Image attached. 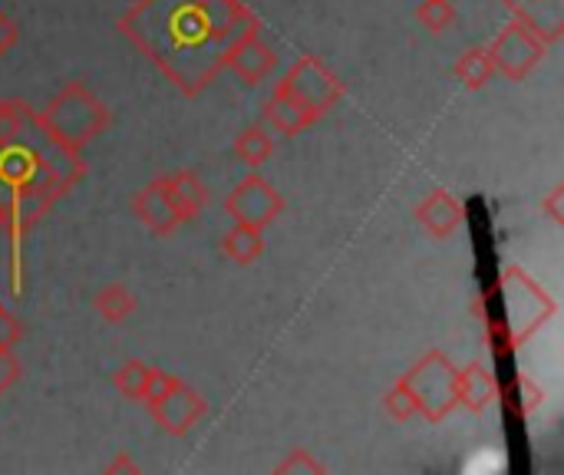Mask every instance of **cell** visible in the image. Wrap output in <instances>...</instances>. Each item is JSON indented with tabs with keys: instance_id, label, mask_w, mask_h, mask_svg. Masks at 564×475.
Wrapping results in <instances>:
<instances>
[{
	"instance_id": "cell-1",
	"label": "cell",
	"mask_w": 564,
	"mask_h": 475,
	"mask_svg": "<svg viewBox=\"0 0 564 475\" xmlns=\"http://www.w3.org/2000/svg\"><path fill=\"white\" fill-rule=\"evenodd\" d=\"M86 175L83 149L50 136L23 99H0V228L10 241V291H23V241Z\"/></svg>"
},
{
	"instance_id": "cell-2",
	"label": "cell",
	"mask_w": 564,
	"mask_h": 475,
	"mask_svg": "<svg viewBox=\"0 0 564 475\" xmlns=\"http://www.w3.org/2000/svg\"><path fill=\"white\" fill-rule=\"evenodd\" d=\"M248 30H261V20L241 0H135L119 17V33L185 96L212 86L228 46Z\"/></svg>"
},
{
	"instance_id": "cell-3",
	"label": "cell",
	"mask_w": 564,
	"mask_h": 475,
	"mask_svg": "<svg viewBox=\"0 0 564 475\" xmlns=\"http://www.w3.org/2000/svg\"><path fill=\"white\" fill-rule=\"evenodd\" d=\"M489 307H492L489 337H492L499 354H509L519 344H525L555 314L552 298L529 274H522L519 268H509L499 278Z\"/></svg>"
},
{
	"instance_id": "cell-4",
	"label": "cell",
	"mask_w": 564,
	"mask_h": 475,
	"mask_svg": "<svg viewBox=\"0 0 564 475\" xmlns=\"http://www.w3.org/2000/svg\"><path fill=\"white\" fill-rule=\"evenodd\" d=\"M40 122L63 145L83 149L86 142L102 136V129L109 126V109L89 86L73 79L40 109Z\"/></svg>"
},
{
	"instance_id": "cell-5",
	"label": "cell",
	"mask_w": 564,
	"mask_h": 475,
	"mask_svg": "<svg viewBox=\"0 0 564 475\" xmlns=\"http://www.w3.org/2000/svg\"><path fill=\"white\" fill-rule=\"evenodd\" d=\"M400 384L410 390L416 403V417L430 423H443L459 403H456V367L443 350H426L403 377Z\"/></svg>"
},
{
	"instance_id": "cell-6",
	"label": "cell",
	"mask_w": 564,
	"mask_h": 475,
	"mask_svg": "<svg viewBox=\"0 0 564 475\" xmlns=\"http://www.w3.org/2000/svg\"><path fill=\"white\" fill-rule=\"evenodd\" d=\"M281 89L284 96L297 99L304 109H311L317 119L324 112H330L340 99H344V83L334 69H327L317 56H301L288 73L284 79L274 86Z\"/></svg>"
},
{
	"instance_id": "cell-7",
	"label": "cell",
	"mask_w": 564,
	"mask_h": 475,
	"mask_svg": "<svg viewBox=\"0 0 564 475\" xmlns=\"http://www.w3.org/2000/svg\"><path fill=\"white\" fill-rule=\"evenodd\" d=\"M489 56H492V66L499 76L512 79V83H522L542 60H545V50L549 43L539 40L525 23L512 20L499 30V36L486 46Z\"/></svg>"
},
{
	"instance_id": "cell-8",
	"label": "cell",
	"mask_w": 564,
	"mask_h": 475,
	"mask_svg": "<svg viewBox=\"0 0 564 475\" xmlns=\"http://www.w3.org/2000/svg\"><path fill=\"white\" fill-rule=\"evenodd\" d=\"M288 202L284 195L264 179V175H248L241 179L231 195L225 198V212L231 215V222L241 225H254V228H268L284 215Z\"/></svg>"
},
{
	"instance_id": "cell-9",
	"label": "cell",
	"mask_w": 564,
	"mask_h": 475,
	"mask_svg": "<svg viewBox=\"0 0 564 475\" xmlns=\"http://www.w3.org/2000/svg\"><path fill=\"white\" fill-rule=\"evenodd\" d=\"M205 413H208L205 397L195 393L192 387H185L182 380H178V387L169 390L162 400L149 403V417L155 420L159 433H165V436H185V433H192V427H195Z\"/></svg>"
},
{
	"instance_id": "cell-10",
	"label": "cell",
	"mask_w": 564,
	"mask_h": 475,
	"mask_svg": "<svg viewBox=\"0 0 564 475\" xmlns=\"http://www.w3.org/2000/svg\"><path fill=\"white\" fill-rule=\"evenodd\" d=\"M274 63H278V56H274V50L261 40V30L241 33V36L228 46V53H225V69H231L245 86L264 83V79L274 73Z\"/></svg>"
},
{
	"instance_id": "cell-11",
	"label": "cell",
	"mask_w": 564,
	"mask_h": 475,
	"mask_svg": "<svg viewBox=\"0 0 564 475\" xmlns=\"http://www.w3.org/2000/svg\"><path fill=\"white\" fill-rule=\"evenodd\" d=\"M132 215L139 218V225H145L152 235L165 238L178 228V215L169 202V192H165V175L162 179H152L145 188L135 192L132 198Z\"/></svg>"
},
{
	"instance_id": "cell-12",
	"label": "cell",
	"mask_w": 564,
	"mask_h": 475,
	"mask_svg": "<svg viewBox=\"0 0 564 475\" xmlns=\"http://www.w3.org/2000/svg\"><path fill=\"white\" fill-rule=\"evenodd\" d=\"M466 212L463 205L446 192V188H433L420 205H416V222L436 238V241H446L459 231Z\"/></svg>"
},
{
	"instance_id": "cell-13",
	"label": "cell",
	"mask_w": 564,
	"mask_h": 475,
	"mask_svg": "<svg viewBox=\"0 0 564 475\" xmlns=\"http://www.w3.org/2000/svg\"><path fill=\"white\" fill-rule=\"evenodd\" d=\"M512 10V20L525 23L539 40L555 43L564 33V3L562 0H502Z\"/></svg>"
},
{
	"instance_id": "cell-14",
	"label": "cell",
	"mask_w": 564,
	"mask_h": 475,
	"mask_svg": "<svg viewBox=\"0 0 564 475\" xmlns=\"http://www.w3.org/2000/svg\"><path fill=\"white\" fill-rule=\"evenodd\" d=\"M499 400V380L486 364H469L456 370V403L469 413H486Z\"/></svg>"
},
{
	"instance_id": "cell-15",
	"label": "cell",
	"mask_w": 564,
	"mask_h": 475,
	"mask_svg": "<svg viewBox=\"0 0 564 475\" xmlns=\"http://www.w3.org/2000/svg\"><path fill=\"white\" fill-rule=\"evenodd\" d=\"M165 192H169V202H172V208L178 215V225L195 222L205 212V205H208L205 182L195 172H188V169H182L175 175H165Z\"/></svg>"
},
{
	"instance_id": "cell-16",
	"label": "cell",
	"mask_w": 564,
	"mask_h": 475,
	"mask_svg": "<svg viewBox=\"0 0 564 475\" xmlns=\"http://www.w3.org/2000/svg\"><path fill=\"white\" fill-rule=\"evenodd\" d=\"M261 119H264V126L274 129L278 136H297V132H304V129H311V126L317 122V116H314L311 109H304L297 99L284 96L281 89H274V93L268 96V102H264V109H261Z\"/></svg>"
},
{
	"instance_id": "cell-17",
	"label": "cell",
	"mask_w": 564,
	"mask_h": 475,
	"mask_svg": "<svg viewBox=\"0 0 564 475\" xmlns=\"http://www.w3.org/2000/svg\"><path fill=\"white\" fill-rule=\"evenodd\" d=\"M221 255H225L231 265H238V268L254 265V261L264 255V228L235 222V228L221 238Z\"/></svg>"
},
{
	"instance_id": "cell-18",
	"label": "cell",
	"mask_w": 564,
	"mask_h": 475,
	"mask_svg": "<svg viewBox=\"0 0 564 475\" xmlns=\"http://www.w3.org/2000/svg\"><path fill=\"white\" fill-rule=\"evenodd\" d=\"M139 301L126 284H106L102 291H96L93 298V311L106 321V324H122L135 314Z\"/></svg>"
},
{
	"instance_id": "cell-19",
	"label": "cell",
	"mask_w": 564,
	"mask_h": 475,
	"mask_svg": "<svg viewBox=\"0 0 564 475\" xmlns=\"http://www.w3.org/2000/svg\"><path fill=\"white\" fill-rule=\"evenodd\" d=\"M274 155V139L268 132V126H248L238 132L235 139V159L248 169H258L264 165L268 159Z\"/></svg>"
},
{
	"instance_id": "cell-20",
	"label": "cell",
	"mask_w": 564,
	"mask_h": 475,
	"mask_svg": "<svg viewBox=\"0 0 564 475\" xmlns=\"http://www.w3.org/2000/svg\"><path fill=\"white\" fill-rule=\"evenodd\" d=\"M496 76V66H492V56L486 46H469L459 60H456V79L466 86V89H482L489 86Z\"/></svg>"
},
{
	"instance_id": "cell-21",
	"label": "cell",
	"mask_w": 564,
	"mask_h": 475,
	"mask_svg": "<svg viewBox=\"0 0 564 475\" xmlns=\"http://www.w3.org/2000/svg\"><path fill=\"white\" fill-rule=\"evenodd\" d=\"M149 374L152 367H145L142 360H126L116 374H112V387L119 397H126L129 403H142L145 400V387H149Z\"/></svg>"
},
{
	"instance_id": "cell-22",
	"label": "cell",
	"mask_w": 564,
	"mask_h": 475,
	"mask_svg": "<svg viewBox=\"0 0 564 475\" xmlns=\"http://www.w3.org/2000/svg\"><path fill=\"white\" fill-rule=\"evenodd\" d=\"M416 20L430 30V33H443L456 23V7L453 0H423L416 7Z\"/></svg>"
},
{
	"instance_id": "cell-23",
	"label": "cell",
	"mask_w": 564,
	"mask_h": 475,
	"mask_svg": "<svg viewBox=\"0 0 564 475\" xmlns=\"http://www.w3.org/2000/svg\"><path fill=\"white\" fill-rule=\"evenodd\" d=\"M380 403H383V413H387L393 423H406V420H413V417H416V403H413L410 390H406L400 380L387 390V397H383Z\"/></svg>"
},
{
	"instance_id": "cell-24",
	"label": "cell",
	"mask_w": 564,
	"mask_h": 475,
	"mask_svg": "<svg viewBox=\"0 0 564 475\" xmlns=\"http://www.w3.org/2000/svg\"><path fill=\"white\" fill-rule=\"evenodd\" d=\"M278 475H321L324 473V466L307 453V450H294V453H288V460L284 463H278Z\"/></svg>"
},
{
	"instance_id": "cell-25",
	"label": "cell",
	"mask_w": 564,
	"mask_h": 475,
	"mask_svg": "<svg viewBox=\"0 0 564 475\" xmlns=\"http://www.w3.org/2000/svg\"><path fill=\"white\" fill-rule=\"evenodd\" d=\"M178 387V377L175 374H165V370H159V367H152V374H149V387H145V407L149 403H155V400H162L169 390H175Z\"/></svg>"
},
{
	"instance_id": "cell-26",
	"label": "cell",
	"mask_w": 564,
	"mask_h": 475,
	"mask_svg": "<svg viewBox=\"0 0 564 475\" xmlns=\"http://www.w3.org/2000/svg\"><path fill=\"white\" fill-rule=\"evenodd\" d=\"M20 380V360L13 354V347H0V397L10 393V387Z\"/></svg>"
},
{
	"instance_id": "cell-27",
	"label": "cell",
	"mask_w": 564,
	"mask_h": 475,
	"mask_svg": "<svg viewBox=\"0 0 564 475\" xmlns=\"http://www.w3.org/2000/svg\"><path fill=\"white\" fill-rule=\"evenodd\" d=\"M20 341V321L0 304V347H13Z\"/></svg>"
},
{
	"instance_id": "cell-28",
	"label": "cell",
	"mask_w": 564,
	"mask_h": 475,
	"mask_svg": "<svg viewBox=\"0 0 564 475\" xmlns=\"http://www.w3.org/2000/svg\"><path fill=\"white\" fill-rule=\"evenodd\" d=\"M17 36H20L17 20H13L10 13H3V10H0V56H3V53H10V50L17 46Z\"/></svg>"
},
{
	"instance_id": "cell-29",
	"label": "cell",
	"mask_w": 564,
	"mask_h": 475,
	"mask_svg": "<svg viewBox=\"0 0 564 475\" xmlns=\"http://www.w3.org/2000/svg\"><path fill=\"white\" fill-rule=\"evenodd\" d=\"M542 208L552 215V222L564 225V188L562 185H555V188H552V195H545V198H542Z\"/></svg>"
},
{
	"instance_id": "cell-30",
	"label": "cell",
	"mask_w": 564,
	"mask_h": 475,
	"mask_svg": "<svg viewBox=\"0 0 564 475\" xmlns=\"http://www.w3.org/2000/svg\"><path fill=\"white\" fill-rule=\"evenodd\" d=\"M106 473H139V466H135V463H132V460H129V453H116V460H112V463H109V466H106Z\"/></svg>"
}]
</instances>
